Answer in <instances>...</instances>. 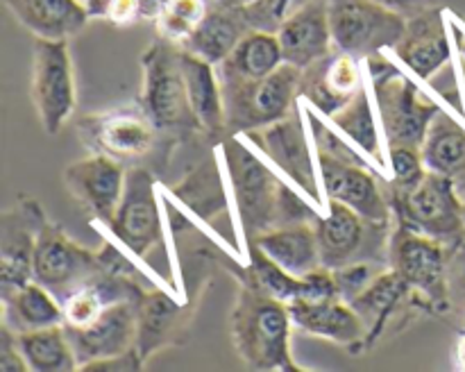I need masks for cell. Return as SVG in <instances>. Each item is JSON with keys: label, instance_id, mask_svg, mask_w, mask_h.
Returning <instances> with one entry per match:
<instances>
[{"label": "cell", "instance_id": "obj_6", "mask_svg": "<svg viewBox=\"0 0 465 372\" xmlns=\"http://www.w3.org/2000/svg\"><path fill=\"white\" fill-rule=\"evenodd\" d=\"M300 77L302 71L291 64L259 80L221 75L227 134H250L289 118L300 107Z\"/></svg>", "mask_w": 465, "mask_h": 372}, {"label": "cell", "instance_id": "obj_19", "mask_svg": "<svg viewBox=\"0 0 465 372\" xmlns=\"http://www.w3.org/2000/svg\"><path fill=\"white\" fill-rule=\"evenodd\" d=\"M203 295L191 304H180L166 290H145L139 302V331H136V352L145 363L166 348L184 345L195 322Z\"/></svg>", "mask_w": 465, "mask_h": 372}, {"label": "cell", "instance_id": "obj_29", "mask_svg": "<svg viewBox=\"0 0 465 372\" xmlns=\"http://www.w3.org/2000/svg\"><path fill=\"white\" fill-rule=\"evenodd\" d=\"M0 302H3V325L16 334L64 325L62 302L35 279L3 293Z\"/></svg>", "mask_w": 465, "mask_h": 372}, {"label": "cell", "instance_id": "obj_28", "mask_svg": "<svg viewBox=\"0 0 465 372\" xmlns=\"http://www.w3.org/2000/svg\"><path fill=\"white\" fill-rule=\"evenodd\" d=\"M248 32L250 25L243 16V9L212 3L204 21L182 44V48H186L189 53L198 54V57L207 59V62L218 66Z\"/></svg>", "mask_w": 465, "mask_h": 372}, {"label": "cell", "instance_id": "obj_16", "mask_svg": "<svg viewBox=\"0 0 465 372\" xmlns=\"http://www.w3.org/2000/svg\"><path fill=\"white\" fill-rule=\"evenodd\" d=\"M48 220L39 200L23 195L0 216V295L32 281L36 239Z\"/></svg>", "mask_w": 465, "mask_h": 372}, {"label": "cell", "instance_id": "obj_40", "mask_svg": "<svg viewBox=\"0 0 465 372\" xmlns=\"http://www.w3.org/2000/svg\"><path fill=\"white\" fill-rule=\"evenodd\" d=\"M0 372H30L18 348L16 331L9 329L7 325L0 327Z\"/></svg>", "mask_w": 465, "mask_h": 372}, {"label": "cell", "instance_id": "obj_13", "mask_svg": "<svg viewBox=\"0 0 465 372\" xmlns=\"http://www.w3.org/2000/svg\"><path fill=\"white\" fill-rule=\"evenodd\" d=\"M334 48L363 59L393 50L402 39L407 18L377 0H327Z\"/></svg>", "mask_w": 465, "mask_h": 372}, {"label": "cell", "instance_id": "obj_7", "mask_svg": "<svg viewBox=\"0 0 465 372\" xmlns=\"http://www.w3.org/2000/svg\"><path fill=\"white\" fill-rule=\"evenodd\" d=\"M366 64L386 145H409L422 150L427 130L443 107L427 98L418 84H413L384 57V53L372 54Z\"/></svg>", "mask_w": 465, "mask_h": 372}, {"label": "cell", "instance_id": "obj_10", "mask_svg": "<svg viewBox=\"0 0 465 372\" xmlns=\"http://www.w3.org/2000/svg\"><path fill=\"white\" fill-rule=\"evenodd\" d=\"M75 132L89 152L107 154L127 168L171 145L139 104L86 113L75 122Z\"/></svg>", "mask_w": 465, "mask_h": 372}, {"label": "cell", "instance_id": "obj_5", "mask_svg": "<svg viewBox=\"0 0 465 372\" xmlns=\"http://www.w3.org/2000/svg\"><path fill=\"white\" fill-rule=\"evenodd\" d=\"M459 248L393 222L389 239V266L416 295L422 316L443 318L452 311L448 266L457 257Z\"/></svg>", "mask_w": 465, "mask_h": 372}, {"label": "cell", "instance_id": "obj_30", "mask_svg": "<svg viewBox=\"0 0 465 372\" xmlns=\"http://www.w3.org/2000/svg\"><path fill=\"white\" fill-rule=\"evenodd\" d=\"M422 162L427 171L448 175L465 193V127L440 109L427 130L422 143Z\"/></svg>", "mask_w": 465, "mask_h": 372}, {"label": "cell", "instance_id": "obj_38", "mask_svg": "<svg viewBox=\"0 0 465 372\" xmlns=\"http://www.w3.org/2000/svg\"><path fill=\"white\" fill-rule=\"evenodd\" d=\"M386 162H389L391 181L409 186L425 175L427 166L422 162V150L409 145H386Z\"/></svg>", "mask_w": 465, "mask_h": 372}, {"label": "cell", "instance_id": "obj_33", "mask_svg": "<svg viewBox=\"0 0 465 372\" xmlns=\"http://www.w3.org/2000/svg\"><path fill=\"white\" fill-rule=\"evenodd\" d=\"M18 348L30 372H71L80 370L75 349L64 325L16 334Z\"/></svg>", "mask_w": 465, "mask_h": 372}, {"label": "cell", "instance_id": "obj_23", "mask_svg": "<svg viewBox=\"0 0 465 372\" xmlns=\"http://www.w3.org/2000/svg\"><path fill=\"white\" fill-rule=\"evenodd\" d=\"M393 53L418 80H431L452 59L443 9L430 7L407 18L404 34L395 44Z\"/></svg>", "mask_w": 465, "mask_h": 372}, {"label": "cell", "instance_id": "obj_27", "mask_svg": "<svg viewBox=\"0 0 465 372\" xmlns=\"http://www.w3.org/2000/svg\"><path fill=\"white\" fill-rule=\"evenodd\" d=\"M250 243H257L272 261L280 263L286 272L295 277H304L322 268L316 222L272 227Z\"/></svg>", "mask_w": 465, "mask_h": 372}, {"label": "cell", "instance_id": "obj_37", "mask_svg": "<svg viewBox=\"0 0 465 372\" xmlns=\"http://www.w3.org/2000/svg\"><path fill=\"white\" fill-rule=\"evenodd\" d=\"M322 209L313 200H304L291 184L282 181L277 193V222L275 227L300 225V222H316Z\"/></svg>", "mask_w": 465, "mask_h": 372}, {"label": "cell", "instance_id": "obj_35", "mask_svg": "<svg viewBox=\"0 0 465 372\" xmlns=\"http://www.w3.org/2000/svg\"><path fill=\"white\" fill-rule=\"evenodd\" d=\"M248 245V266L236 268L234 277L239 281H250V284L259 286L262 290L271 293L272 298L282 299V302L291 304L300 299V290H302V277H295L286 272L277 261H272L257 243Z\"/></svg>", "mask_w": 465, "mask_h": 372}, {"label": "cell", "instance_id": "obj_24", "mask_svg": "<svg viewBox=\"0 0 465 372\" xmlns=\"http://www.w3.org/2000/svg\"><path fill=\"white\" fill-rule=\"evenodd\" d=\"M293 325L312 336L343 345L352 354L366 352V325L345 299H322V302L289 304Z\"/></svg>", "mask_w": 465, "mask_h": 372}, {"label": "cell", "instance_id": "obj_41", "mask_svg": "<svg viewBox=\"0 0 465 372\" xmlns=\"http://www.w3.org/2000/svg\"><path fill=\"white\" fill-rule=\"evenodd\" d=\"M141 367H145V361L139 357V352L136 349H130V352L125 354H116V357H107V358H98V361H89L86 366H82L80 370H121V372H127V370H141Z\"/></svg>", "mask_w": 465, "mask_h": 372}, {"label": "cell", "instance_id": "obj_42", "mask_svg": "<svg viewBox=\"0 0 465 372\" xmlns=\"http://www.w3.org/2000/svg\"><path fill=\"white\" fill-rule=\"evenodd\" d=\"M377 3H381L384 7H389V9H393V12L402 14L404 18H411V16H416V14L425 12V9L436 7V3H439V0H377Z\"/></svg>", "mask_w": 465, "mask_h": 372}, {"label": "cell", "instance_id": "obj_21", "mask_svg": "<svg viewBox=\"0 0 465 372\" xmlns=\"http://www.w3.org/2000/svg\"><path fill=\"white\" fill-rule=\"evenodd\" d=\"M359 62L361 59L334 50L325 59L312 64L300 77V98L307 100L309 107L316 109L321 116L331 118L363 89Z\"/></svg>", "mask_w": 465, "mask_h": 372}, {"label": "cell", "instance_id": "obj_17", "mask_svg": "<svg viewBox=\"0 0 465 372\" xmlns=\"http://www.w3.org/2000/svg\"><path fill=\"white\" fill-rule=\"evenodd\" d=\"M125 175L127 168L121 162L107 154L89 152V157L64 168V184L94 220L109 225L125 191Z\"/></svg>", "mask_w": 465, "mask_h": 372}, {"label": "cell", "instance_id": "obj_9", "mask_svg": "<svg viewBox=\"0 0 465 372\" xmlns=\"http://www.w3.org/2000/svg\"><path fill=\"white\" fill-rule=\"evenodd\" d=\"M109 266V243L91 250L73 240L59 222L45 220L36 239L32 279L48 289L59 302L89 284Z\"/></svg>", "mask_w": 465, "mask_h": 372}, {"label": "cell", "instance_id": "obj_4", "mask_svg": "<svg viewBox=\"0 0 465 372\" xmlns=\"http://www.w3.org/2000/svg\"><path fill=\"white\" fill-rule=\"evenodd\" d=\"M384 193L393 211V222L454 248L465 243V200L457 181L448 175L425 171L420 180L409 186L384 177Z\"/></svg>", "mask_w": 465, "mask_h": 372}, {"label": "cell", "instance_id": "obj_31", "mask_svg": "<svg viewBox=\"0 0 465 372\" xmlns=\"http://www.w3.org/2000/svg\"><path fill=\"white\" fill-rule=\"evenodd\" d=\"M171 193L204 222H213L227 213V193L216 157H204L173 186Z\"/></svg>", "mask_w": 465, "mask_h": 372}, {"label": "cell", "instance_id": "obj_36", "mask_svg": "<svg viewBox=\"0 0 465 372\" xmlns=\"http://www.w3.org/2000/svg\"><path fill=\"white\" fill-rule=\"evenodd\" d=\"M209 5L212 0H163L162 12L154 21L157 34L182 45L204 21Z\"/></svg>", "mask_w": 465, "mask_h": 372}, {"label": "cell", "instance_id": "obj_43", "mask_svg": "<svg viewBox=\"0 0 465 372\" xmlns=\"http://www.w3.org/2000/svg\"><path fill=\"white\" fill-rule=\"evenodd\" d=\"M212 3H218V5H225V7H248V5H252L254 0H212Z\"/></svg>", "mask_w": 465, "mask_h": 372}, {"label": "cell", "instance_id": "obj_32", "mask_svg": "<svg viewBox=\"0 0 465 372\" xmlns=\"http://www.w3.org/2000/svg\"><path fill=\"white\" fill-rule=\"evenodd\" d=\"M282 64H286L284 53L275 32L250 30L216 68L218 75L259 80L275 73Z\"/></svg>", "mask_w": 465, "mask_h": 372}, {"label": "cell", "instance_id": "obj_22", "mask_svg": "<svg viewBox=\"0 0 465 372\" xmlns=\"http://www.w3.org/2000/svg\"><path fill=\"white\" fill-rule=\"evenodd\" d=\"M284 62L291 66L309 68L334 53L327 0H304L293 9L277 30Z\"/></svg>", "mask_w": 465, "mask_h": 372}, {"label": "cell", "instance_id": "obj_25", "mask_svg": "<svg viewBox=\"0 0 465 372\" xmlns=\"http://www.w3.org/2000/svg\"><path fill=\"white\" fill-rule=\"evenodd\" d=\"M182 71H184L191 109L198 118L203 136L225 141L230 134H227L225 100H223V84L216 64L182 48Z\"/></svg>", "mask_w": 465, "mask_h": 372}, {"label": "cell", "instance_id": "obj_14", "mask_svg": "<svg viewBox=\"0 0 465 372\" xmlns=\"http://www.w3.org/2000/svg\"><path fill=\"white\" fill-rule=\"evenodd\" d=\"M107 227L132 254L141 259L163 243V222L154 193V175L145 166L127 168L125 191Z\"/></svg>", "mask_w": 465, "mask_h": 372}, {"label": "cell", "instance_id": "obj_26", "mask_svg": "<svg viewBox=\"0 0 465 372\" xmlns=\"http://www.w3.org/2000/svg\"><path fill=\"white\" fill-rule=\"evenodd\" d=\"M5 5L39 39H71L91 21L84 0H5Z\"/></svg>", "mask_w": 465, "mask_h": 372}, {"label": "cell", "instance_id": "obj_1", "mask_svg": "<svg viewBox=\"0 0 465 372\" xmlns=\"http://www.w3.org/2000/svg\"><path fill=\"white\" fill-rule=\"evenodd\" d=\"M291 329L293 318L289 304L250 281H239L230 336L236 354L250 370H302L291 352Z\"/></svg>", "mask_w": 465, "mask_h": 372}, {"label": "cell", "instance_id": "obj_15", "mask_svg": "<svg viewBox=\"0 0 465 372\" xmlns=\"http://www.w3.org/2000/svg\"><path fill=\"white\" fill-rule=\"evenodd\" d=\"M245 136L252 139V143H257L259 150L302 193L309 195V200H313L321 209L327 207V202H322L321 198V186H318L321 172H318V162H313L316 152L312 154V148H309V139L304 134L302 121H300V107L284 121L272 122V125L250 132Z\"/></svg>", "mask_w": 465, "mask_h": 372}, {"label": "cell", "instance_id": "obj_8", "mask_svg": "<svg viewBox=\"0 0 465 372\" xmlns=\"http://www.w3.org/2000/svg\"><path fill=\"white\" fill-rule=\"evenodd\" d=\"M223 157L234 191L243 239L250 243L259 234L275 227L282 180L236 136H227L223 141Z\"/></svg>", "mask_w": 465, "mask_h": 372}, {"label": "cell", "instance_id": "obj_20", "mask_svg": "<svg viewBox=\"0 0 465 372\" xmlns=\"http://www.w3.org/2000/svg\"><path fill=\"white\" fill-rule=\"evenodd\" d=\"M139 299H121L104 308L98 320L82 329H66L75 349L77 363L86 366L89 361L116 357L136 349V331H139Z\"/></svg>", "mask_w": 465, "mask_h": 372}, {"label": "cell", "instance_id": "obj_12", "mask_svg": "<svg viewBox=\"0 0 465 372\" xmlns=\"http://www.w3.org/2000/svg\"><path fill=\"white\" fill-rule=\"evenodd\" d=\"M30 98L48 136L59 134L73 118L77 107V86L68 39H35Z\"/></svg>", "mask_w": 465, "mask_h": 372}, {"label": "cell", "instance_id": "obj_3", "mask_svg": "<svg viewBox=\"0 0 465 372\" xmlns=\"http://www.w3.org/2000/svg\"><path fill=\"white\" fill-rule=\"evenodd\" d=\"M141 95L139 107L148 113L168 143L203 136L182 71V45L157 39L141 54Z\"/></svg>", "mask_w": 465, "mask_h": 372}, {"label": "cell", "instance_id": "obj_2", "mask_svg": "<svg viewBox=\"0 0 465 372\" xmlns=\"http://www.w3.org/2000/svg\"><path fill=\"white\" fill-rule=\"evenodd\" d=\"M312 122L313 152H316L321 184L327 200H339L350 209L371 222L391 225L393 211L384 193V177L371 168V163L359 157L341 136L327 125H322L321 116L313 107L307 112Z\"/></svg>", "mask_w": 465, "mask_h": 372}, {"label": "cell", "instance_id": "obj_39", "mask_svg": "<svg viewBox=\"0 0 465 372\" xmlns=\"http://www.w3.org/2000/svg\"><path fill=\"white\" fill-rule=\"evenodd\" d=\"M389 268V263L384 266V261H354L350 266L339 268L334 272L336 286H339V295L345 302H352L372 279H375L380 272H384Z\"/></svg>", "mask_w": 465, "mask_h": 372}, {"label": "cell", "instance_id": "obj_18", "mask_svg": "<svg viewBox=\"0 0 465 372\" xmlns=\"http://www.w3.org/2000/svg\"><path fill=\"white\" fill-rule=\"evenodd\" d=\"M350 304L366 325V349L375 348L389 331H398L400 320L409 322L413 316H422L416 295L391 266Z\"/></svg>", "mask_w": 465, "mask_h": 372}, {"label": "cell", "instance_id": "obj_34", "mask_svg": "<svg viewBox=\"0 0 465 372\" xmlns=\"http://www.w3.org/2000/svg\"><path fill=\"white\" fill-rule=\"evenodd\" d=\"M334 125L339 127V132H343L350 141H352L357 148H361L363 152L371 157V162L375 163V168L384 171V157H381V139L380 130H377L375 112H372L371 93L366 89L359 91L339 113L331 116Z\"/></svg>", "mask_w": 465, "mask_h": 372}, {"label": "cell", "instance_id": "obj_11", "mask_svg": "<svg viewBox=\"0 0 465 372\" xmlns=\"http://www.w3.org/2000/svg\"><path fill=\"white\" fill-rule=\"evenodd\" d=\"M393 222L380 225L359 216L339 200H327V213L316 218V236L322 268L339 270L354 261L389 263V239Z\"/></svg>", "mask_w": 465, "mask_h": 372}]
</instances>
